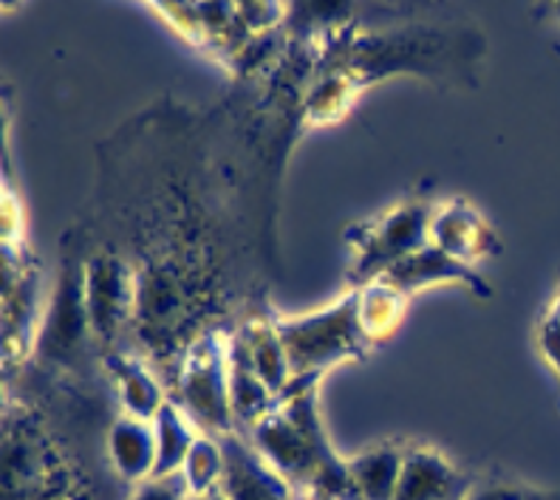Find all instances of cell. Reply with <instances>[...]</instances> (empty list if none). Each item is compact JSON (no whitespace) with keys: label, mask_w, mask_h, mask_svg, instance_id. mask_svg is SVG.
I'll return each mask as SVG.
<instances>
[{"label":"cell","mask_w":560,"mask_h":500,"mask_svg":"<svg viewBox=\"0 0 560 500\" xmlns=\"http://www.w3.org/2000/svg\"><path fill=\"white\" fill-rule=\"evenodd\" d=\"M552 12H555V17H558V21H560V3H558V7L552 9Z\"/></svg>","instance_id":"23"},{"label":"cell","mask_w":560,"mask_h":500,"mask_svg":"<svg viewBox=\"0 0 560 500\" xmlns=\"http://www.w3.org/2000/svg\"><path fill=\"white\" fill-rule=\"evenodd\" d=\"M294 379H320L335 365L365 354L371 345L360 322V295L349 291L326 309L301 317H275Z\"/></svg>","instance_id":"2"},{"label":"cell","mask_w":560,"mask_h":500,"mask_svg":"<svg viewBox=\"0 0 560 500\" xmlns=\"http://www.w3.org/2000/svg\"><path fill=\"white\" fill-rule=\"evenodd\" d=\"M380 281L394 286L405 297H410L413 291H422L428 286H444V283H458V286L470 288L472 295H490V286L481 281L479 274L472 272V266L456 261V258H451L447 252L433 247V243L422 247L419 252L408 254L405 261L388 269Z\"/></svg>","instance_id":"8"},{"label":"cell","mask_w":560,"mask_h":500,"mask_svg":"<svg viewBox=\"0 0 560 500\" xmlns=\"http://www.w3.org/2000/svg\"><path fill=\"white\" fill-rule=\"evenodd\" d=\"M431 243L456 261L467 263V266L472 261L487 258V254L501 252V240L492 233L490 224L472 206L458 204V201L436 206L431 224Z\"/></svg>","instance_id":"9"},{"label":"cell","mask_w":560,"mask_h":500,"mask_svg":"<svg viewBox=\"0 0 560 500\" xmlns=\"http://www.w3.org/2000/svg\"><path fill=\"white\" fill-rule=\"evenodd\" d=\"M230 336L207 334L187 348L178 365L176 402L199 432L226 436L235 430L233 407H230V359H226Z\"/></svg>","instance_id":"3"},{"label":"cell","mask_w":560,"mask_h":500,"mask_svg":"<svg viewBox=\"0 0 560 500\" xmlns=\"http://www.w3.org/2000/svg\"><path fill=\"white\" fill-rule=\"evenodd\" d=\"M535 343H538L540 357L547 359L549 368L555 370V377L560 379V288L555 291L552 302H549L544 317L538 320Z\"/></svg>","instance_id":"19"},{"label":"cell","mask_w":560,"mask_h":500,"mask_svg":"<svg viewBox=\"0 0 560 500\" xmlns=\"http://www.w3.org/2000/svg\"><path fill=\"white\" fill-rule=\"evenodd\" d=\"M139 283L122 258L110 252L94 254L85 263V306H89L91 334L100 343H114L130 320Z\"/></svg>","instance_id":"5"},{"label":"cell","mask_w":560,"mask_h":500,"mask_svg":"<svg viewBox=\"0 0 560 500\" xmlns=\"http://www.w3.org/2000/svg\"><path fill=\"white\" fill-rule=\"evenodd\" d=\"M405 464V447L383 441L346 461L351 500H394Z\"/></svg>","instance_id":"12"},{"label":"cell","mask_w":560,"mask_h":500,"mask_svg":"<svg viewBox=\"0 0 560 500\" xmlns=\"http://www.w3.org/2000/svg\"><path fill=\"white\" fill-rule=\"evenodd\" d=\"M433 213L436 206L428 201H405L390 213L369 221L360 233H351V243H354L351 281L360 288L369 286L399 261H405L408 254L428 247Z\"/></svg>","instance_id":"4"},{"label":"cell","mask_w":560,"mask_h":500,"mask_svg":"<svg viewBox=\"0 0 560 500\" xmlns=\"http://www.w3.org/2000/svg\"><path fill=\"white\" fill-rule=\"evenodd\" d=\"M224 447V480L221 492L226 500H294V487L264 461V455L238 432L219 436Z\"/></svg>","instance_id":"7"},{"label":"cell","mask_w":560,"mask_h":500,"mask_svg":"<svg viewBox=\"0 0 560 500\" xmlns=\"http://www.w3.org/2000/svg\"><path fill=\"white\" fill-rule=\"evenodd\" d=\"M128 500H190V489H187L182 473L153 475V478L137 484Z\"/></svg>","instance_id":"20"},{"label":"cell","mask_w":560,"mask_h":500,"mask_svg":"<svg viewBox=\"0 0 560 500\" xmlns=\"http://www.w3.org/2000/svg\"><path fill=\"white\" fill-rule=\"evenodd\" d=\"M151 425L156 432V475L182 473V464H185L192 441L199 436V427L192 425L173 398L164 402Z\"/></svg>","instance_id":"16"},{"label":"cell","mask_w":560,"mask_h":500,"mask_svg":"<svg viewBox=\"0 0 560 500\" xmlns=\"http://www.w3.org/2000/svg\"><path fill=\"white\" fill-rule=\"evenodd\" d=\"M470 500H560L558 492H547V489L533 487H513V484H501V487H490L479 492Z\"/></svg>","instance_id":"21"},{"label":"cell","mask_w":560,"mask_h":500,"mask_svg":"<svg viewBox=\"0 0 560 500\" xmlns=\"http://www.w3.org/2000/svg\"><path fill=\"white\" fill-rule=\"evenodd\" d=\"M241 343L246 348V357L253 362L255 373L264 379L269 391L278 396V402L283 398V393L292 388L294 377H292V365H289L287 348L280 343V334L275 329V320H249L244 322L238 329Z\"/></svg>","instance_id":"14"},{"label":"cell","mask_w":560,"mask_h":500,"mask_svg":"<svg viewBox=\"0 0 560 500\" xmlns=\"http://www.w3.org/2000/svg\"><path fill=\"white\" fill-rule=\"evenodd\" d=\"M190 500H226V495L221 489H212V492L205 495H190Z\"/></svg>","instance_id":"22"},{"label":"cell","mask_w":560,"mask_h":500,"mask_svg":"<svg viewBox=\"0 0 560 500\" xmlns=\"http://www.w3.org/2000/svg\"><path fill=\"white\" fill-rule=\"evenodd\" d=\"M317 382L320 379H294L280 405L249 430V444L294 489L320 487L351 498L346 461L328 444L317 413Z\"/></svg>","instance_id":"1"},{"label":"cell","mask_w":560,"mask_h":500,"mask_svg":"<svg viewBox=\"0 0 560 500\" xmlns=\"http://www.w3.org/2000/svg\"><path fill=\"white\" fill-rule=\"evenodd\" d=\"M91 334L89 306H85V263L69 258L60 269V281L55 286L51 309L46 325L37 340V348L46 359L74 362L77 354L85 348V336ZM94 336V334H91Z\"/></svg>","instance_id":"6"},{"label":"cell","mask_w":560,"mask_h":500,"mask_svg":"<svg viewBox=\"0 0 560 500\" xmlns=\"http://www.w3.org/2000/svg\"><path fill=\"white\" fill-rule=\"evenodd\" d=\"M394 500H470L467 478L433 447H408Z\"/></svg>","instance_id":"10"},{"label":"cell","mask_w":560,"mask_h":500,"mask_svg":"<svg viewBox=\"0 0 560 500\" xmlns=\"http://www.w3.org/2000/svg\"><path fill=\"white\" fill-rule=\"evenodd\" d=\"M226 359H230V407H233L235 427H244L246 432L267 418L280 405L278 396L269 391L264 379L255 373L253 362L246 357V348L241 343L238 331L230 334L226 343Z\"/></svg>","instance_id":"11"},{"label":"cell","mask_w":560,"mask_h":500,"mask_svg":"<svg viewBox=\"0 0 560 500\" xmlns=\"http://www.w3.org/2000/svg\"><path fill=\"white\" fill-rule=\"evenodd\" d=\"M224 447H221L219 436L210 432H199L192 441L190 453H187L185 464H182V478H185L190 495H205L221 487L224 480Z\"/></svg>","instance_id":"18"},{"label":"cell","mask_w":560,"mask_h":500,"mask_svg":"<svg viewBox=\"0 0 560 500\" xmlns=\"http://www.w3.org/2000/svg\"><path fill=\"white\" fill-rule=\"evenodd\" d=\"M357 295H360V322L371 343H380L397 331L408 297L399 295L397 288L388 286L385 281H374L369 286L357 288Z\"/></svg>","instance_id":"17"},{"label":"cell","mask_w":560,"mask_h":500,"mask_svg":"<svg viewBox=\"0 0 560 500\" xmlns=\"http://www.w3.org/2000/svg\"><path fill=\"white\" fill-rule=\"evenodd\" d=\"M108 365L110 373H114V384H117L122 416L153 421V416L162 410L167 396H164L159 379L148 370V365L139 362V359L130 357V354H110Z\"/></svg>","instance_id":"15"},{"label":"cell","mask_w":560,"mask_h":500,"mask_svg":"<svg viewBox=\"0 0 560 500\" xmlns=\"http://www.w3.org/2000/svg\"><path fill=\"white\" fill-rule=\"evenodd\" d=\"M108 459L114 473L128 484L156 475V432L151 421L133 416H119L108 432Z\"/></svg>","instance_id":"13"}]
</instances>
